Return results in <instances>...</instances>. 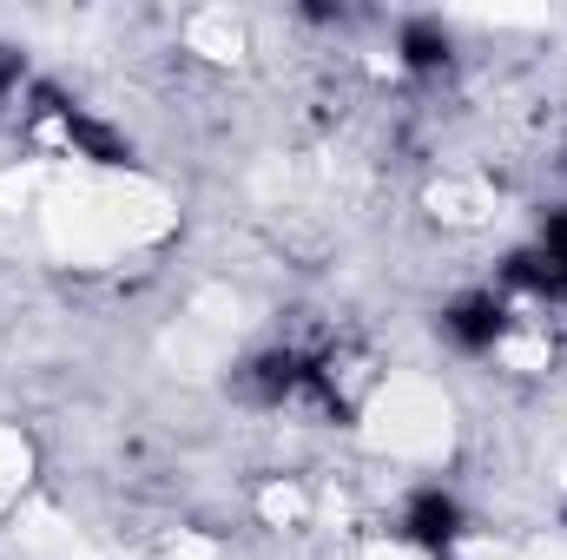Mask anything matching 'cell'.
<instances>
[{
    "mask_svg": "<svg viewBox=\"0 0 567 560\" xmlns=\"http://www.w3.org/2000/svg\"><path fill=\"white\" fill-rule=\"evenodd\" d=\"M310 376H317V363H310V356H297V350H271V356H258V363H251V396L284 403V396L310 390Z\"/></svg>",
    "mask_w": 567,
    "mask_h": 560,
    "instance_id": "cell-4",
    "label": "cell"
},
{
    "mask_svg": "<svg viewBox=\"0 0 567 560\" xmlns=\"http://www.w3.org/2000/svg\"><path fill=\"white\" fill-rule=\"evenodd\" d=\"M403 535L429 548V554H442V548H455L462 541V508L442 495V488H423V495H410V508H403Z\"/></svg>",
    "mask_w": 567,
    "mask_h": 560,
    "instance_id": "cell-2",
    "label": "cell"
},
{
    "mask_svg": "<svg viewBox=\"0 0 567 560\" xmlns=\"http://www.w3.org/2000/svg\"><path fill=\"white\" fill-rule=\"evenodd\" d=\"M403 60H410L416 73H435V66L449 60V33H442L435 20H410V27H403Z\"/></svg>",
    "mask_w": 567,
    "mask_h": 560,
    "instance_id": "cell-5",
    "label": "cell"
},
{
    "mask_svg": "<svg viewBox=\"0 0 567 560\" xmlns=\"http://www.w3.org/2000/svg\"><path fill=\"white\" fill-rule=\"evenodd\" d=\"M508 283H522L535 297H567V211H555L542 225V245L535 251H515L508 258Z\"/></svg>",
    "mask_w": 567,
    "mask_h": 560,
    "instance_id": "cell-1",
    "label": "cell"
},
{
    "mask_svg": "<svg viewBox=\"0 0 567 560\" xmlns=\"http://www.w3.org/2000/svg\"><path fill=\"white\" fill-rule=\"evenodd\" d=\"M13 80H20V60H13V53H7V46H0V93H7V86H13Z\"/></svg>",
    "mask_w": 567,
    "mask_h": 560,
    "instance_id": "cell-6",
    "label": "cell"
},
{
    "mask_svg": "<svg viewBox=\"0 0 567 560\" xmlns=\"http://www.w3.org/2000/svg\"><path fill=\"white\" fill-rule=\"evenodd\" d=\"M442 330H449L462 350H495L502 330H508V310H502L495 297H462V303L442 317Z\"/></svg>",
    "mask_w": 567,
    "mask_h": 560,
    "instance_id": "cell-3",
    "label": "cell"
}]
</instances>
